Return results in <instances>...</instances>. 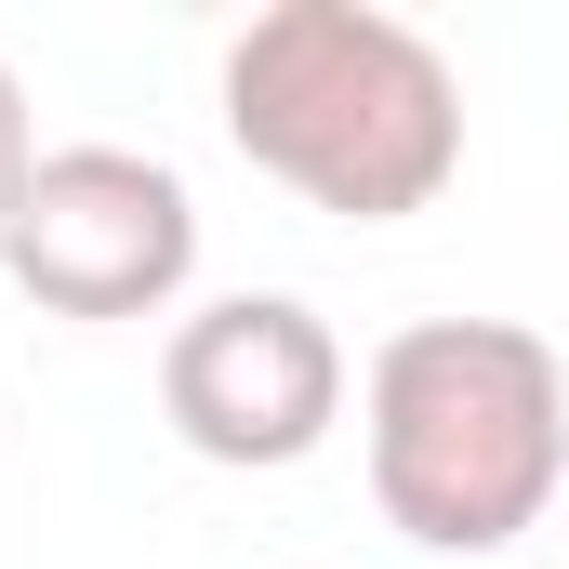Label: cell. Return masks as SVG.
I'll return each instance as SVG.
<instances>
[{"instance_id":"1","label":"cell","mask_w":569,"mask_h":569,"mask_svg":"<svg viewBox=\"0 0 569 569\" xmlns=\"http://www.w3.org/2000/svg\"><path fill=\"white\" fill-rule=\"evenodd\" d=\"M226 133L305 212L398 226L463 172V80L385 0H266L226 40Z\"/></svg>"},{"instance_id":"2","label":"cell","mask_w":569,"mask_h":569,"mask_svg":"<svg viewBox=\"0 0 569 569\" xmlns=\"http://www.w3.org/2000/svg\"><path fill=\"white\" fill-rule=\"evenodd\" d=\"M358 437L398 543L503 557L569 490V371L530 318H411L358 385Z\"/></svg>"},{"instance_id":"3","label":"cell","mask_w":569,"mask_h":569,"mask_svg":"<svg viewBox=\"0 0 569 569\" xmlns=\"http://www.w3.org/2000/svg\"><path fill=\"white\" fill-rule=\"evenodd\" d=\"M0 266L40 318H159L199 279V199L146 146H40Z\"/></svg>"},{"instance_id":"4","label":"cell","mask_w":569,"mask_h":569,"mask_svg":"<svg viewBox=\"0 0 569 569\" xmlns=\"http://www.w3.org/2000/svg\"><path fill=\"white\" fill-rule=\"evenodd\" d=\"M159 411H172V437H186L199 463L279 477V463H305L318 437L345 425V345H331V318L291 305V291H226V305L172 318V345H159Z\"/></svg>"},{"instance_id":"5","label":"cell","mask_w":569,"mask_h":569,"mask_svg":"<svg viewBox=\"0 0 569 569\" xmlns=\"http://www.w3.org/2000/svg\"><path fill=\"white\" fill-rule=\"evenodd\" d=\"M27 172H40V120H27V80L0 67V226H13V199H27Z\"/></svg>"}]
</instances>
